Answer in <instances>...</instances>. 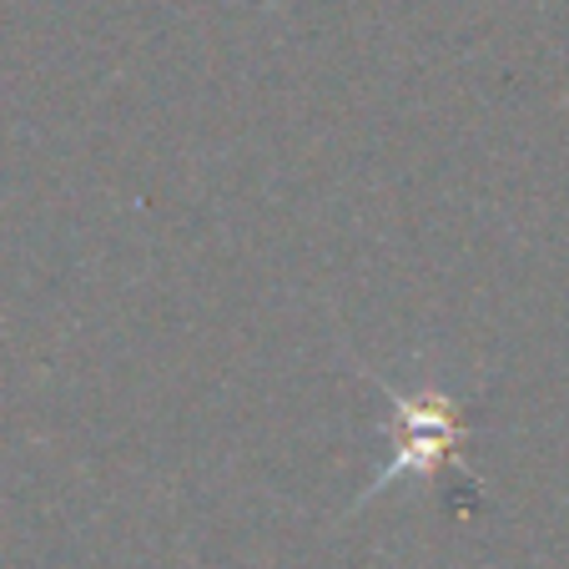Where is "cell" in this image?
Instances as JSON below:
<instances>
[{
  "label": "cell",
  "instance_id": "6da1fadb",
  "mask_svg": "<svg viewBox=\"0 0 569 569\" xmlns=\"http://www.w3.org/2000/svg\"><path fill=\"white\" fill-rule=\"evenodd\" d=\"M393 469H388V479H398V473H429L439 469V463L453 459V449H459L463 439V423H459V409H453L449 398L439 393H398L393 398Z\"/></svg>",
  "mask_w": 569,
  "mask_h": 569
}]
</instances>
